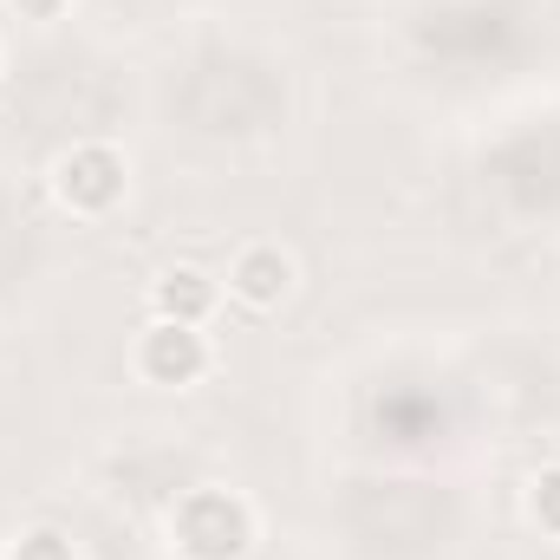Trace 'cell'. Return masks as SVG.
Segmentation results:
<instances>
[{
    "instance_id": "8",
    "label": "cell",
    "mask_w": 560,
    "mask_h": 560,
    "mask_svg": "<svg viewBox=\"0 0 560 560\" xmlns=\"http://www.w3.org/2000/svg\"><path fill=\"white\" fill-rule=\"evenodd\" d=\"M13 13H20V20H39V26H46V20H59V13H66V0H13Z\"/></svg>"
},
{
    "instance_id": "7",
    "label": "cell",
    "mask_w": 560,
    "mask_h": 560,
    "mask_svg": "<svg viewBox=\"0 0 560 560\" xmlns=\"http://www.w3.org/2000/svg\"><path fill=\"white\" fill-rule=\"evenodd\" d=\"M7 560H72V541L52 535V528H33V535H20V548Z\"/></svg>"
},
{
    "instance_id": "3",
    "label": "cell",
    "mask_w": 560,
    "mask_h": 560,
    "mask_svg": "<svg viewBox=\"0 0 560 560\" xmlns=\"http://www.w3.org/2000/svg\"><path fill=\"white\" fill-rule=\"evenodd\" d=\"M138 372L150 378V385H170V392L196 385V378L209 372V339H202V326L156 319V326L138 339Z\"/></svg>"
},
{
    "instance_id": "5",
    "label": "cell",
    "mask_w": 560,
    "mask_h": 560,
    "mask_svg": "<svg viewBox=\"0 0 560 560\" xmlns=\"http://www.w3.org/2000/svg\"><path fill=\"white\" fill-rule=\"evenodd\" d=\"M215 280L202 275V268H170V275L150 287V306H156V319H176V326H202L209 313H215Z\"/></svg>"
},
{
    "instance_id": "1",
    "label": "cell",
    "mask_w": 560,
    "mask_h": 560,
    "mask_svg": "<svg viewBox=\"0 0 560 560\" xmlns=\"http://www.w3.org/2000/svg\"><path fill=\"white\" fill-rule=\"evenodd\" d=\"M170 541L183 560H242L255 548V509L229 489H189L170 515Z\"/></svg>"
},
{
    "instance_id": "4",
    "label": "cell",
    "mask_w": 560,
    "mask_h": 560,
    "mask_svg": "<svg viewBox=\"0 0 560 560\" xmlns=\"http://www.w3.org/2000/svg\"><path fill=\"white\" fill-rule=\"evenodd\" d=\"M287 287H293V261H287L280 248H268V242L242 248L235 268H229V293H235L242 306H255V313H275L280 300H287Z\"/></svg>"
},
{
    "instance_id": "2",
    "label": "cell",
    "mask_w": 560,
    "mask_h": 560,
    "mask_svg": "<svg viewBox=\"0 0 560 560\" xmlns=\"http://www.w3.org/2000/svg\"><path fill=\"white\" fill-rule=\"evenodd\" d=\"M52 196L72 215H105L125 202V156L112 143H79L52 163Z\"/></svg>"
},
{
    "instance_id": "6",
    "label": "cell",
    "mask_w": 560,
    "mask_h": 560,
    "mask_svg": "<svg viewBox=\"0 0 560 560\" xmlns=\"http://www.w3.org/2000/svg\"><path fill=\"white\" fill-rule=\"evenodd\" d=\"M528 515L541 522V535H555V541H560V463H555V469H541V476L528 482Z\"/></svg>"
}]
</instances>
